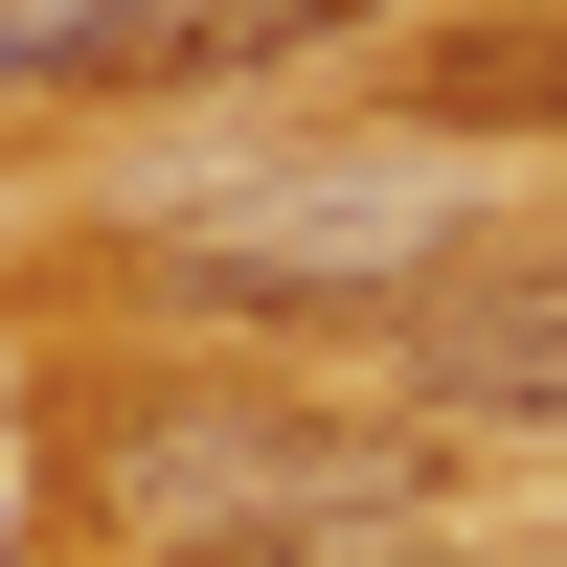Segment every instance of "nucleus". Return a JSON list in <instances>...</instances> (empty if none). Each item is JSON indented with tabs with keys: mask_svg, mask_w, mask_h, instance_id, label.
<instances>
[{
	"mask_svg": "<svg viewBox=\"0 0 567 567\" xmlns=\"http://www.w3.org/2000/svg\"><path fill=\"white\" fill-rule=\"evenodd\" d=\"M454 182H409V136H341V159H250L205 205L136 227V296L159 318H296V341H363L409 272H454Z\"/></svg>",
	"mask_w": 567,
	"mask_h": 567,
	"instance_id": "nucleus-1",
	"label": "nucleus"
},
{
	"mask_svg": "<svg viewBox=\"0 0 567 567\" xmlns=\"http://www.w3.org/2000/svg\"><path fill=\"white\" fill-rule=\"evenodd\" d=\"M91 499H114V545H182V567H341L409 499V432H341V409H159V432H114Z\"/></svg>",
	"mask_w": 567,
	"mask_h": 567,
	"instance_id": "nucleus-2",
	"label": "nucleus"
},
{
	"mask_svg": "<svg viewBox=\"0 0 567 567\" xmlns=\"http://www.w3.org/2000/svg\"><path fill=\"white\" fill-rule=\"evenodd\" d=\"M363 341L409 363V409H545L567 432V250H454V272H409Z\"/></svg>",
	"mask_w": 567,
	"mask_h": 567,
	"instance_id": "nucleus-3",
	"label": "nucleus"
},
{
	"mask_svg": "<svg viewBox=\"0 0 567 567\" xmlns=\"http://www.w3.org/2000/svg\"><path fill=\"white\" fill-rule=\"evenodd\" d=\"M386 136H567V0H454L386 69Z\"/></svg>",
	"mask_w": 567,
	"mask_h": 567,
	"instance_id": "nucleus-4",
	"label": "nucleus"
},
{
	"mask_svg": "<svg viewBox=\"0 0 567 567\" xmlns=\"http://www.w3.org/2000/svg\"><path fill=\"white\" fill-rule=\"evenodd\" d=\"M182 0H0V91H159Z\"/></svg>",
	"mask_w": 567,
	"mask_h": 567,
	"instance_id": "nucleus-5",
	"label": "nucleus"
}]
</instances>
